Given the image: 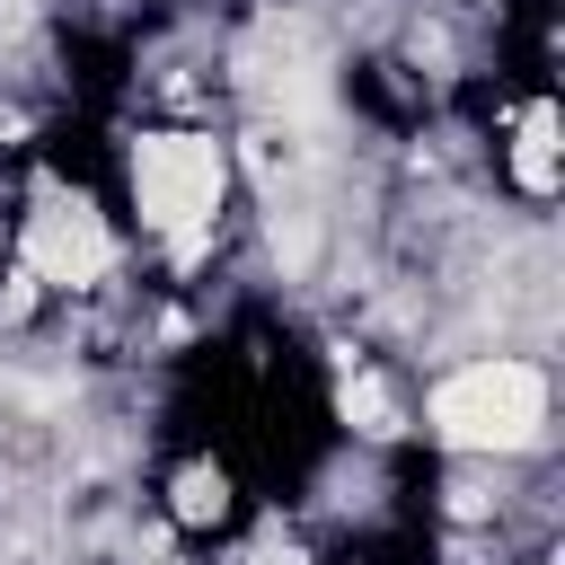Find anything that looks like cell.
Masks as SVG:
<instances>
[{"instance_id":"obj_1","label":"cell","mask_w":565,"mask_h":565,"mask_svg":"<svg viewBox=\"0 0 565 565\" xmlns=\"http://www.w3.org/2000/svg\"><path fill=\"white\" fill-rule=\"evenodd\" d=\"M547 415V380L530 362H468L433 388V433L450 450H521Z\"/></svg>"},{"instance_id":"obj_2","label":"cell","mask_w":565,"mask_h":565,"mask_svg":"<svg viewBox=\"0 0 565 565\" xmlns=\"http://www.w3.org/2000/svg\"><path fill=\"white\" fill-rule=\"evenodd\" d=\"M132 185H141V212L185 238V230L221 203V150L194 141V132H150L141 159H132Z\"/></svg>"},{"instance_id":"obj_3","label":"cell","mask_w":565,"mask_h":565,"mask_svg":"<svg viewBox=\"0 0 565 565\" xmlns=\"http://www.w3.org/2000/svg\"><path fill=\"white\" fill-rule=\"evenodd\" d=\"M106 265H115L106 221H97L79 194H53V185H44V203H35V221H26V274H35V282H97Z\"/></svg>"},{"instance_id":"obj_4","label":"cell","mask_w":565,"mask_h":565,"mask_svg":"<svg viewBox=\"0 0 565 565\" xmlns=\"http://www.w3.org/2000/svg\"><path fill=\"white\" fill-rule=\"evenodd\" d=\"M512 168H521V185H530V194H547V185H556V115H547V106H530V115H521V150H512Z\"/></svg>"},{"instance_id":"obj_5","label":"cell","mask_w":565,"mask_h":565,"mask_svg":"<svg viewBox=\"0 0 565 565\" xmlns=\"http://www.w3.org/2000/svg\"><path fill=\"white\" fill-rule=\"evenodd\" d=\"M335 406H344V424H353V433H371V441H380V433H397V406H388V388H380V380H344V397H335Z\"/></svg>"},{"instance_id":"obj_6","label":"cell","mask_w":565,"mask_h":565,"mask_svg":"<svg viewBox=\"0 0 565 565\" xmlns=\"http://www.w3.org/2000/svg\"><path fill=\"white\" fill-rule=\"evenodd\" d=\"M221 503H230L221 468H185L177 477V521H221Z\"/></svg>"}]
</instances>
